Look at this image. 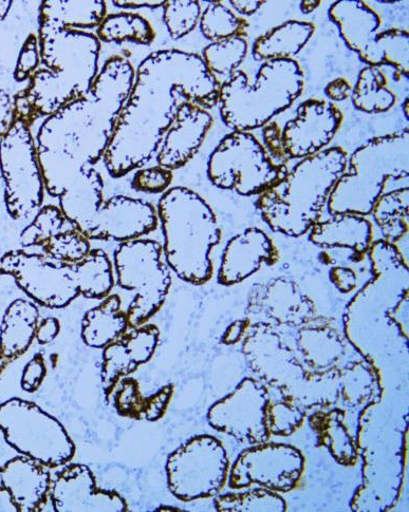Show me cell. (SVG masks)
<instances>
[{"label":"cell","mask_w":409,"mask_h":512,"mask_svg":"<svg viewBox=\"0 0 409 512\" xmlns=\"http://www.w3.org/2000/svg\"><path fill=\"white\" fill-rule=\"evenodd\" d=\"M304 82L302 68L294 60L265 62L253 85L244 71H234L219 89L222 122L235 131L264 127L300 98Z\"/></svg>","instance_id":"cell-6"},{"label":"cell","mask_w":409,"mask_h":512,"mask_svg":"<svg viewBox=\"0 0 409 512\" xmlns=\"http://www.w3.org/2000/svg\"><path fill=\"white\" fill-rule=\"evenodd\" d=\"M342 122L343 113L336 105L314 99L303 102L297 108L296 117L282 130L289 160L321 153L337 135Z\"/></svg>","instance_id":"cell-17"},{"label":"cell","mask_w":409,"mask_h":512,"mask_svg":"<svg viewBox=\"0 0 409 512\" xmlns=\"http://www.w3.org/2000/svg\"><path fill=\"white\" fill-rule=\"evenodd\" d=\"M314 25L306 22L289 21L259 36L253 46L256 61L292 60L311 39Z\"/></svg>","instance_id":"cell-27"},{"label":"cell","mask_w":409,"mask_h":512,"mask_svg":"<svg viewBox=\"0 0 409 512\" xmlns=\"http://www.w3.org/2000/svg\"><path fill=\"white\" fill-rule=\"evenodd\" d=\"M94 473L86 465L72 464L51 479L49 498L57 512H125L126 501L117 491L96 486Z\"/></svg>","instance_id":"cell-18"},{"label":"cell","mask_w":409,"mask_h":512,"mask_svg":"<svg viewBox=\"0 0 409 512\" xmlns=\"http://www.w3.org/2000/svg\"><path fill=\"white\" fill-rule=\"evenodd\" d=\"M97 36L104 43L130 42L150 46L156 39V32L141 15L120 12L105 16L98 27Z\"/></svg>","instance_id":"cell-30"},{"label":"cell","mask_w":409,"mask_h":512,"mask_svg":"<svg viewBox=\"0 0 409 512\" xmlns=\"http://www.w3.org/2000/svg\"><path fill=\"white\" fill-rule=\"evenodd\" d=\"M213 122L206 109L193 103H182L160 145L158 165L173 172L188 164L206 139Z\"/></svg>","instance_id":"cell-20"},{"label":"cell","mask_w":409,"mask_h":512,"mask_svg":"<svg viewBox=\"0 0 409 512\" xmlns=\"http://www.w3.org/2000/svg\"><path fill=\"white\" fill-rule=\"evenodd\" d=\"M347 154L341 147L303 159L266 192L256 208L274 233L301 237L320 221L323 208L346 173Z\"/></svg>","instance_id":"cell-4"},{"label":"cell","mask_w":409,"mask_h":512,"mask_svg":"<svg viewBox=\"0 0 409 512\" xmlns=\"http://www.w3.org/2000/svg\"><path fill=\"white\" fill-rule=\"evenodd\" d=\"M0 431L13 449L49 469L65 466L76 454L62 423L22 398L0 404Z\"/></svg>","instance_id":"cell-10"},{"label":"cell","mask_w":409,"mask_h":512,"mask_svg":"<svg viewBox=\"0 0 409 512\" xmlns=\"http://www.w3.org/2000/svg\"><path fill=\"white\" fill-rule=\"evenodd\" d=\"M46 373L47 368L43 354H35L23 371L22 389L29 393L36 392L42 386Z\"/></svg>","instance_id":"cell-43"},{"label":"cell","mask_w":409,"mask_h":512,"mask_svg":"<svg viewBox=\"0 0 409 512\" xmlns=\"http://www.w3.org/2000/svg\"><path fill=\"white\" fill-rule=\"evenodd\" d=\"M163 249L151 239L122 242L114 253L119 286L136 293L126 312L129 328L144 326L163 306L172 284Z\"/></svg>","instance_id":"cell-9"},{"label":"cell","mask_w":409,"mask_h":512,"mask_svg":"<svg viewBox=\"0 0 409 512\" xmlns=\"http://www.w3.org/2000/svg\"><path fill=\"white\" fill-rule=\"evenodd\" d=\"M287 172V165L275 164L264 145L247 131L223 138L208 162V176L216 187L245 197L263 194Z\"/></svg>","instance_id":"cell-11"},{"label":"cell","mask_w":409,"mask_h":512,"mask_svg":"<svg viewBox=\"0 0 409 512\" xmlns=\"http://www.w3.org/2000/svg\"><path fill=\"white\" fill-rule=\"evenodd\" d=\"M229 460L225 447L211 435H197L169 455L167 485L183 502L216 496L226 484Z\"/></svg>","instance_id":"cell-12"},{"label":"cell","mask_w":409,"mask_h":512,"mask_svg":"<svg viewBox=\"0 0 409 512\" xmlns=\"http://www.w3.org/2000/svg\"><path fill=\"white\" fill-rule=\"evenodd\" d=\"M404 115L406 117V119L408 120V99H406V101L404 102Z\"/></svg>","instance_id":"cell-53"},{"label":"cell","mask_w":409,"mask_h":512,"mask_svg":"<svg viewBox=\"0 0 409 512\" xmlns=\"http://www.w3.org/2000/svg\"><path fill=\"white\" fill-rule=\"evenodd\" d=\"M264 147L272 161L277 165H286L289 161L285 153L282 129L275 122H269L263 130Z\"/></svg>","instance_id":"cell-42"},{"label":"cell","mask_w":409,"mask_h":512,"mask_svg":"<svg viewBox=\"0 0 409 512\" xmlns=\"http://www.w3.org/2000/svg\"><path fill=\"white\" fill-rule=\"evenodd\" d=\"M268 391L254 379L247 378L228 396L209 410L208 421L215 430L252 445L269 440Z\"/></svg>","instance_id":"cell-16"},{"label":"cell","mask_w":409,"mask_h":512,"mask_svg":"<svg viewBox=\"0 0 409 512\" xmlns=\"http://www.w3.org/2000/svg\"><path fill=\"white\" fill-rule=\"evenodd\" d=\"M386 86L387 79L380 68H363L351 93L353 106L370 115L388 111L395 105L396 96Z\"/></svg>","instance_id":"cell-31"},{"label":"cell","mask_w":409,"mask_h":512,"mask_svg":"<svg viewBox=\"0 0 409 512\" xmlns=\"http://www.w3.org/2000/svg\"><path fill=\"white\" fill-rule=\"evenodd\" d=\"M42 249L46 256L71 264L82 261L91 251L89 239L74 226L54 235Z\"/></svg>","instance_id":"cell-37"},{"label":"cell","mask_w":409,"mask_h":512,"mask_svg":"<svg viewBox=\"0 0 409 512\" xmlns=\"http://www.w3.org/2000/svg\"><path fill=\"white\" fill-rule=\"evenodd\" d=\"M35 303L16 299L7 308L0 327V375L31 347L39 325Z\"/></svg>","instance_id":"cell-24"},{"label":"cell","mask_w":409,"mask_h":512,"mask_svg":"<svg viewBox=\"0 0 409 512\" xmlns=\"http://www.w3.org/2000/svg\"><path fill=\"white\" fill-rule=\"evenodd\" d=\"M173 181L172 170L159 165L138 170L132 186L135 191L145 194H164Z\"/></svg>","instance_id":"cell-39"},{"label":"cell","mask_w":409,"mask_h":512,"mask_svg":"<svg viewBox=\"0 0 409 512\" xmlns=\"http://www.w3.org/2000/svg\"><path fill=\"white\" fill-rule=\"evenodd\" d=\"M49 468L25 455L0 467V492H8L16 511L39 512L47 504L51 488Z\"/></svg>","instance_id":"cell-22"},{"label":"cell","mask_w":409,"mask_h":512,"mask_svg":"<svg viewBox=\"0 0 409 512\" xmlns=\"http://www.w3.org/2000/svg\"><path fill=\"white\" fill-rule=\"evenodd\" d=\"M61 330L60 321L54 317L43 319L37 325L35 338L40 345H48L59 335Z\"/></svg>","instance_id":"cell-45"},{"label":"cell","mask_w":409,"mask_h":512,"mask_svg":"<svg viewBox=\"0 0 409 512\" xmlns=\"http://www.w3.org/2000/svg\"><path fill=\"white\" fill-rule=\"evenodd\" d=\"M347 164L348 172L329 195L328 212L331 216H368L384 193L388 179L408 180V129L369 140L352 154Z\"/></svg>","instance_id":"cell-7"},{"label":"cell","mask_w":409,"mask_h":512,"mask_svg":"<svg viewBox=\"0 0 409 512\" xmlns=\"http://www.w3.org/2000/svg\"><path fill=\"white\" fill-rule=\"evenodd\" d=\"M159 337L160 332L155 325H144L126 332L104 348L101 379L106 403L122 378L150 362Z\"/></svg>","instance_id":"cell-19"},{"label":"cell","mask_w":409,"mask_h":512,"mask_svg":"<svg viewBox=\"0 0 409 512\" xmlns=\"http://www.w3.org/2000/svg\"><path fill=\"white\" fill-rule=\"evenodd\" d=\"M167 267L183 281L207 283L213 276L210 254L221 239L211 206L188 187L167 189L158 203Z\"/></svg>","instance_id":"cell-5"},{"label":"cell","mask_w":409,"mask_h":512,"mask_svg":"<svg viewBox=\"0 0 409 512\" xmlns=\"http://www.w3.org/2000/svg\"><path fill=\"white\" fill-rule=\"evenodd\" d=\"M220 86L196 53L166 49L148 55L135 72L103 156L109 175L122 178L152 161L179 106L189 102L211 109L218 105Z\"/></svg>","instance_id":"cell-1"},{"label":"cell","mask_w":409,"mask_h":512,"mask_svg":"<svg viewBox=\"0 0 409 512\" xmlns=\"http://www.w3.org/2000/svg\"><path fill=\"white\" fill-rule=\"evenodd\" d=\"M302 415L294 409L277 405L267 408L268 428L270 432L285 434L291 433L302 421Z\"/></svg>","instance_id":"cell-41"},{"label":"cell","mask_w":409,"mask_h":512,"mask_svg":"<svg viewBox=\"0 0 409 512\" xmlns=\"http://www.w3.org/2000/svg\"><path fill=\"white\" fill-rule=\"evenodd\" d=\"M121 56L110 58L82 98L48 117L35 141L46 192L60 198L85 167L104 156L135 80Z\"/></svg>","instance_id":"cell-2"},{"label":"cell","mask_w":409,"mask_h":512,"mask_svg":"<svg viewBox=\"0 0 409 512\" xmlns=\"http://www.w3.org/2000/svg\"><path fill=\"white\" fill-rule=\"evenodd\" d=\"M305 460L299 449L284 444H259L241 453L230 473L235 489L259 485L274 492H288L299 483Z\"/></svg>","instance_id":"cell-15"},{"label":"cell","mask_w":409,"mask_h":512,"mask_svg":"<svg viewBox=\"0 0 409 512\" xmlns=\"http://www.w3.org/2000/svg\"><path fill=\"white\" fill-rule=\"evenodd\" d=\"M199 2L169 0L163 7V21L173 40H180L191 33L200 21Z\"/></svg>","instance_id":"cell-38"},{"label":"cell","mask_w":409,"mask_h":512,"mask_svg":"<svg viewBox=\"0 0 409 512\" xmlns=\"http://www.w3.org/2000/svg\"><path fill=\"white\" fill-rule=\"evenodd\" d=\"M37 40L42 67L13 99L15 120L29 127L85 96L99 74L98 36L74 29L60 0L42 3Z\"/></svg>","instance_id":"cell-3"},{"label":"cell","mask_w":409,"mask_h":512,"mask_svg":"<svg viewBox=\"0 0 409 512\" xmlns=\"http://www.w3.org/2000/svg\"><path fill=\"white\" fill-rule=\"evenodd\" d=\"M15 122L14 106L11 97L0 87V140L9 132Z\"/></svg>","instance_id":"cell-44"},{"label":"cell","mask_w":409,"mask_h":512,"mask_svg":"<svg viewBox=\"0 0 409 512\" xmlns=\"http://www.w3.org/2000/svg\"><path fill=\"white\" fill-rule=\"evenodd\" d=\"M247 321L238 320L227 329L225 335L222 337V343L226 345L236 344L240 340L241 336L244 335L246 330Z\"/></svg>","instance_id":"cell-48"},{"label":"cell","mask_w":409,"mask_h":512,"mask_svg":"<svg viewBox=\"0 0 409 512\" xmlns=\"http://www.w3.org/2000/svg\"><path fill=\"white\" fill-rule=\"evenodd\" d=\"M309 240L321 248H345L361 260L373 243V226L362 216L340 214L319 221L310 230Z\"/></svg>","instance_id":"cell-23"},{"label":"cell","mask_w":409,"mask_h":512,"mask_svg":"<svg viewBox=\"0 0 409 512\" xmlns=\"http://www.w3.org/2000/svg\"><path fill=\"white\" fill-rule=\"evenodd\" d=\"M13 2L7 0V2H0V22L4 21L7 17Z\"/></svg>","instance_id":"cell-52"},{"label":"cell","mask_w":409,"mask_h":512,"mask_svg":"<svg viewBox=\"0 0 409 512\" xmlns=\"http://www.w3.org/2000/svg\"><path fill=\"white\" fill-rule=\"evenodd\" d=\"M247 52L248 43L244 37H232L204 48L201 58L216 79L217 75L230 78L245 60Z\"/></svg>","instance_id":"cell-34"},{"label":"cell","mask_w":409,"mask_h":512,"mask_svg":"<svg viewBox=\"0 0 409 512\" xmlns=\"http://www.w3.org/2000/svg\"><path fill=\"white\" fill-rule=\"evenodd\" d=\"M0 170L10 217L23 220L40 211L44 202V180L31 127L21 121L15 120L8 134L0 140Z\"/></svg>","instance_id":"cell-14"},{"label":"cell","mask_w":409,"mask_h":512,"mask_svg":"<svg viewBox=\"0 0 409 512\" xmlns=\"http://www.w3.org/2000/svg\"><path fill=\"white\" fill-rule=\"evenodd\" d=\"M325 93L331 101L341 102L351 96L352 87L345 79H337L326 86Z\"/></svg>","instance_id":"cell-47"},{"label":"cell","mask_w":409,"mask_h":512,"mask_svg":"<svg viewBox=\"0 0 409 512\" xmlns=\"http://www.w3.org/2000/svg\"><path fill=\"white\" fill-rule=\"evenodd\" d=\"M41 64L39 40L34 34H30L18 56L14 71L16 82L30 80L34 72L39 69Z\"/></svg>","instance_id":"cell-40"},{"label":"cell","mask_w":409,"mask_h":512,"mask_svg":"<svg viewBox=\"0 0 409 512\" xmlns=\"http://www.w3.org/2000/svg\"><path fill=\"white\" fill-rule=\"evenodd\" d=\"M113 4L121 9L133 10L140 8L158 9L164 7L165 2H162V0H151V2L143 0V2H113Z\"/></svg>","instance_id":"cell-50"},{"label":"cell","mask_w":409,"mask_h":512,"mask_svg":"<svg viewBox=\"0 0 409 512\" xmlns=\"http://www.w3.org/2000/svg\"><path fill=\"white\" fill-rule=\"evenodd\" d=\"M119 295H108L99 306L89 310L82 321V339L90 348L104 349L129 328Z\"/></svg>","instance_id":"cell-26"},{"label":"cell","mask_w":409,"mask_h":512,"mask_svg":"<svg viewBox=\"0 0 409 512\" xmlns=\"http://www.w3.org/2000/svg\"><path fill=\"white\" fill-rule=\"evenodd\" d=\"M69 221L60 206L45 205L37 212L33 221L22 232L20 241L24 248L43 246L54 235L66 230Z\"/></svg>","instance_id":"cell-36"},{"label":"cell","mask_w":409,"mask_h":512,"mask_svg":"<svg viewBox=\"0 0 409 512\" xmlns=\"http://www.w3.org/2000/svg\"><path fill=\"white\" fill-rule=\"evenodd\" d=\"M266 2H256V0H233L230 2L231 6L240 14L253 15L255 14Z\"/></svg>","instance_id":"cell-49"},{"label":"cell","mask_w":409,"mask_h":512,"mask_svg":"<svg viewBox=\"0 0 409 512\" xmlns=\"http://www.w3.org/2000/svg\"><path fill=\"white\" fill-rule=\"evenodd\" d=\"M408 211V187L383 193L379 197L371 214L380 227L385 241L396 245L397 241L408 234Z\"/></svg>","instance_id":"cell-29"},{"label":"cell","mask_w":409,"mask_h":512,"mask_svg":"<svg viewBox=\"0 0 409 512\" xmlns=\"http://www.w3.org/2000/svg\"><path fill=\"white\" fill-rule=\"evenodd\" d=\"M82 296L88 299H104L115 286L113 264L106 252L91 250L79 262Z\"/></svg>","instance_id":"cell-32"},{"label":"cell","mask_w":409,"mask_h":512,"mask_svg":"<svg viewBox=\"0 0 409 512\" xmlns=\"http://www.w3.org/2000/svg\"><path fill=\"white\" fill-rule=\"evenodd\" d=\"M321 4V0H309V2H302L300 8L304 14H310L318 9Z\"/></svg>","instance_id":"cell-51"},{"label":"cell","mask_w":409,"mask_h":512,"mask_svg":"<svg viewBox=\"0 0 409 512\" xmlns=\"http://www.w3.org/2000/svg\"><path fill=\"white\" fill-rule=\"evenodd\" d=\"M217 511H286L285 501L276 492L268 489H255L245 493H230L215 500Z\"/></svg>","instance_id":"cell-35"},{"label":"cell","mask_w":409,"mask_h":512,"mask_svg":"<svg viewBox=\"0 0 409 512\" xmlns=\"http://www.w3.org/2000/svg\"><path fill=\"white\" fill-rule=\"evenodd\" d=\"M173 385L143 397L135 378H122L114 390L113 406L122 417L137 421L157 422L162 419L173 396Z\"/></svg>","instance_id":"cell-25"},{"label":"cell","mask_w":409,"mask_h":512,"mask_svg":"<svg viewBox=\"0 0 409 512\" xmlns=\"http://www.w3.org/2000/svg\"><path fill=\"white\" fill-rule=\"evenodd\" d=\"M0 275L12 276L20 289L41 307L59 310L82 295L79 263L45 254L11 251L0 258Z\"/></svg>","instance_id":"cell-13"},{"label":"cell","mask_w":409,"mask_h":512,"mask_svg":"<svg viewBox=\"0 0 409 512\" xmlns=\"http://www.w3.org/2000/svg\"><path fill=\"white\" fill-rule=\"evenodd\" d=\"M278 258L280 254L269 236L257 227H250L227 243L218 281L223 286H233L252 276L263 264H275Z\"/></svg>","instance_id":"cell-21"},{"label":"cell","mask_w":409,"mask_h":512,"mask_svg":"<svg viewBox=\"0 0 409 512\" xmlns=\"http://www.w3.org/2000/svg\"><path fill=\"white\" fill-rule=\"evenodd\" d=\"M330 278L337 288L343 293L350 292L356 288L357 277L355 272L346 268H334L330 273Z\"/></svg>","instance_id":"cell-46"},{"label":"cell","mask_w":409,"mask_h":512,"mask_svg":"<svg viewBox=\"0 0 409 512\" xmlns=\"http://www.w3.org/2000/svg\"><path fill=\"white\" fill-rule=\"evenodd\" d=\"M248 27L245 18L238 17L221 2H210L200 16L201 33L213 43L245 37Z\"/></svg>","instance_id":"cell-33"},{"label":"cell","mask_w":409,"mask_h":512,"mask_svg":"<svg viewBox=\"0 0 409 512\" xmlns=\"http://www.w3.org/2000/svg\"><path fill=\"white\" fill-rule=\"evenodd\" d=\"M264 291L259 299L262 303L256 302L255 306L259 308V312L266 311L269 317L281 324H296L311 311L312 303L297 291L292 281H270Z\"/></svg>","instance_id":"cell-28"},{"label":"cell","mask_w":409,"mask_h":512,"mask_svg":"<svg viewBox=\"0 0 409 512\" xmlns=\"http://www.w3.org/2000/svg\"><path fill=\"white\" fill-rule=\"evenodd\" d=\"M330 20L339 28L346 46L370 67L388 66L394 79H408L409 34L401 29L378 33L380 16L361 0H340L329 9Z\"/></svg>","instance_id":"cell-8"}]
</instances>
